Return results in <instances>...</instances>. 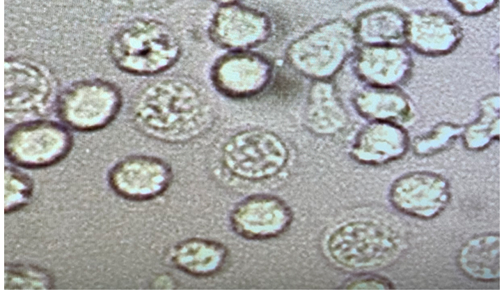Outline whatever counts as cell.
I'll use <instances>...</instances> for the list:
<instances>
[{
	"label": "cell",
	"mask_w": 504,
	"mask_h": 294,
	"mask_svg": "<svg viewBox=\"0 0 504 294\" xmlns=\"http://www.w3.org/2000/svg\"><path fill=\"white\" fill-rule=\"evenodd\" d=\"M345 289H390L391 283L381 277L363 276L350 279Z\"/></svg>",
	"instance_id": "27"
},
{
	"label": "cell",
	"mask_w": 504,
	"mask_h": 294,
	"mask_svg": "<svg viewBox=\"0 0 504 294\" xmlns=\"http://www.w3.org/2000/svg\"><path fill=\"white\" fill-rule=\"evenodd\" d=\"M136 127L152 139L182 143L200 137L214 121L211 105L191 84L176 79L152 82L136 96L132 107Z\"/></svg>",
	"instance_id": "1"
},
{
	"label": "cell",
	"mask_w": 504,
	"mask_h": 294,
	"mask_svg": "<svg viewBox=\"0 0 504 294\" xmlns=\"http://www.w3.org/2000/svg\"><path fill=\"white\" fill-rule=\"evenodd\" d=\"M111 188L131 201H145L162 194L172 181L170 166L160 158L149 155L128 156L109 171Z\"/></svg>",
	"instance_id": "9"
},
{
	"label": "cell",
	"mask_w": 504,
	"mask_h": 294,
	"mask_svg": "<svg viewBox=\"0 0 504 294\" xmlns=\"http://www.w3.org/2000/svg\"><path fill=\"white\" fill-rule=\"evenodd\" d=\"M462 38L461 26L447 13L423 10L407 15L404 40L418 53L430 56L448 54Z\"/></svg>",
	"instance_id": "15"
},
{
	"label": "cell",
	"mask_w": 504,
	"mask_h": 294,
	"mask_svg": "<svg viewBox=\"0 0 504 294\" xmlns=\"http://www.w3.org/2000/svg\"><path fill=\"white\" fill-rule=\"evenodd\" d=\"M109 52L122 71L147 76L162 72L175 63L181 47L177 36L166 24L154 20H136L113 36Z\"/></svg>",
	"instance_id": "2"
},
{
	"label": "cell",
	"mask_w": 504,
	"mask_h": 294,
	"mask_svg": "<svg viewBox=\"0 0 504 294\" xmlns=\"http://www.w3.org/2000/svg\"><path fill=\"white\" fill-rule=\"evenodd\" d=\"M305 121L308 127L319 134H331L345 128L348 113L327 80H317L309 92Z\"/></svg>",
	"instance_id": "19"
},
{
	"label": "cell",
	"mask_w": 504,
	"mask_h": 294,
	"mask_svg": "<svg viewBox=\"0 0 504 294\" xmlns=\"http://www.w3.org/2000/svg\"><path fill=\"white\" fill-rule=\"evenodd\" d=\"M357 113L370 121H386L401 125L413 117L412 104L397 88L366 86L352 98Z\"/></svg>",
	"instance_id": "17"
},
{
	"label": "cell",
	"mask_w": 504,
	"mask_h": 294,
	"mask_svg": "<svg viewBox=\"0 0 504 294\" xmlns=\"http://www.w3.org/2000/svg\"><path fill=\"white\" fill-rule=\"evenodd\" d=\"M412 69L411 54L402 44L363 45L354 58L355 75L370 86L397 88Z\"/></svg>",
	"instance_id": "12"
},
{
	"label": "cell",
	"mask_w": 504,
	"mask_h": 294,
	"mask_svg": "<svg viewBox=\"0 0 504 294\" xmlns=\"http://www.w3.org/2000/svg\"><path fill=\"white\" fill-rule=\"evenodd\" d=\"M407 15L395 8H380L363 14L354 29L363 45L402 44Z\"/></svg>",
	"instance_id": "20"
},
{
	"label": "cell",
	"mask_w": 504,
	"mask_h": 294,
	"mask_svg": "<svg viewBox=\"0 0 504 294\" xmlns=\"http://www.w3.org/2000/svg\"><path fill=\"white\" fill-rule=\"evenodd\" d=\"M327 248L338 263L350 268L384 265L397 256L401 241L383 224L371 221L347 223L330 235Z\"/></svg>",
	"instance_id": "7"
},
{
	"label": "cell",
	"mask_w": 504,
	"mask_h": 294,
	"mask_svg": "<svg viewBox=\"0 0 504 294\" xmlns=\"http://www.w3.org/2000/svg\"><path fill=\"white\" fill-rule=\"evenodd\" d=\"M223 164L235 176L262 180L280 172L287 163L288 150L276 134L253 129L233 136L224 145Z\"/></svg>",
	"instance_id": "8"
},
{
	"label": "cell",
	"mask_w": 504,
	"mask_h": 294,
	"mask_svg": "<svg viewBox=\"0 0 504 294\" xmlns=\"http://www.w3.org/2000/svg\"><path fill=\"white\" fill-rule=\"evenodd\" d=\"M479 114L471 123L464 127L462 137L465 146L470 150L487 147L500 134V96L492 93L479 102Z\"/></svg>",
	"instance_id": "22"
},
{
	"label": "cell",
	"mask_w": 504,
	"mask_h": 294,
	"mask_svg": "<svg viewBox=\"0 0 504 294\" xmlns=\"http://www.w3.org/2000/svg\"><path fill=\"white\" fill-rule=\"evenodd\" d=\"M226 247L214 240L191 238L183 240L167 253V261L177 269L195 277L217 273L226 264Z\"/></svg>",
	"instance_id": "18"
},
{
	"label": "cell",
	"mask_w": 504,
	"mask_h": 294,
	"mask_svg": "<svg viewBox=\"0 0 504 294\" xmlns=\"http://www.w3.org/2000/svg\"><path fill=\"white\" fill-rule=\"evenodd\" d=\"M272 67L260 54L234 50L221 56L211 70L213 85L221 93L234 98L258 95L270 82Z\"/></svg>",
	"instance_id": "10"
},
{
	"label": "cell",
	"mask_w": 504,
	"mask_h": 294,
	"mask_svg": "<svg viewBox=\"0 0 504 294\" xmlns=\"http://www.w3.org/2000/svg\"><path fill=\"white\" fill-rule=\"evenodd\" d=\"M464 126L450 122H441L429 132L414 139L413 148L419 155H430L439 152L462 135Z\"/></svg>",
	"instance_id": "24"
},
{
	"label": "cell",
	"mask_w": 504,
	"mask_h": 294,
	"mask_svg": "<svg viewBox=\"0 0 504 294\" xmlns=\"http://www.w3.org/2000/svg\"><path fill=\"white\" fill-rule=\"evenodd\" d=\"M354 28L344 22L324 24L294 41L287 51L290 63L300 73L327 80L356 50Z\"/></svg>",
	"instance_id": "3"
},
{
	"label": "cell",
	"mask_w": 504,
	"mask_h": 294,
	"mask_svg": "<svg viewBox=\"0 0 504 294\" xmlns=\"http://www.w3.org/2000/svg\"><path fill=\"white\" fill-rule=\"evenodd\" d=\"M499 235L484 234L467 242L460 251L459 261L465 274L475 279L491 281L499 278Z\"/></svg>",
	"instance_id": "21"
},
{
	"label": "cell",
	"mask_w": 504,
	"mask_h": 294,
	"mask_svg": "<svg viewBox=\"0 0 504 294\" xmlns=\"http://www.w3.org/2000/svg\"><path fill=\"white\" fill-rule=\"evenodd\" d=\"M33 189L31 177L13 166L4 168L5 212L15 211L30 199Z\"/></svg>",
	"instance_id": "23"
},
{
	"label": "cell",
	"mask_w": 504,
	"mask_h": 294,
	"mask_svg": "<svg viewBox=\"0 0 504 294\" xmlns=\"http://www.w3.org/2000/svg\"><path fill=\"white\" fill-rule=\"evenodd\" d=\"M446 180L432 172L407 173L392 185V203L401 211L418 217H432L440 212L449 198Z\"/></svg>",
	"instance_id": "14"
},
{
	"label": "cell",
	"mask_w": 504,
	"mask_h": 294,
	"mask_svg": "<svg viewBox=\"0 0 504 294\" xmlns=\"http://www.w3.org/2000/svg\"><path fill=\"white\" fill-rule=\"evenodd\" d=\"M72 146L73 136L66 125L42 118L17 123L4 137L7 160L26 169L53 166L63 160Z\"/></svg>",
	"instance_id": "6"
},
{
	"label": "cell",
	"mask_w": 504,
	"mask_h": 294,
	"mask_svg": "<svg viewBox=\"0 0 504 294\" xmlns=\"http://www.w3.org/2000/svg\"><path fill=\"white\" fill-rule=\"evenodd\" d=\"M58 95L53 78L43 68L24 58L5 59L6 123L41 118L54 109Z\"/></svg>",
	"instance_id": "5"
},
{
	"label": "cell",
	"mask_w": 504,
	"mask_h": 294,
	"mask_svg": "<svg viewBox=\"0 0 504 294\" xmlns=\"http://www.w3.org/2000/svg\"><path fill=\"white\" fill-rule=\"evenodd\" d=\"M458 12L465 15H479L493 9L498 0H448Z\"/></svg>",
	"instance_id": "26"
},
{
	"label": "cell",
	"mask_w": 504,
	"mask_h": 294,
	"mask_svg": "<svg viewBox=\"0 0 504 294\" xmlns=\"http://www.w3.org/2000/svg\"><path fill=\"white\" fill-rule=\"evenodd\" d=\"M51 284L49 274L37 268L12 265L5 269V289H47Z\"/></svg>",
	"instance_id": "25"
},
{
	"label": "cell",
	"mask_w": 504,
	"mask_h": 294,
	"mask_svg": "<svg viewBox=\"0 0 504 294\" xmlns=\"http://www.w3.org/2000/svg\"><path fill=\"white\" fill-rule=\"evenodd\" d=\"M213 1H214L217 3H219L222 5H224V4L234 3L239 0H213Z\"/></svg>",
	"instance_id": "28"
},
{
	"label": "cell",
	"mask_w": 504,
	"mask_h": 294,
	"mask_svg": "<svg viewBox=\"0 0 504 294\" xmlns=\"http://www.w3.org/2000/svg\"><path fill=\"white\" fill-rule=\"evenodd\" d=\"M409 137L401 125L386 121H370L357 133L352 155L359 162L377 165L403 156Z\"/></svg>",
	"instance_id": "16"
},
{
	"label": "cell",
	"mask_w": 504,
	"mask_h": 294,
	"mask_svg": "<svg viewBox=\"0 0 504 294\" xmlns=\"http://www.w3.org/2000/svg\"><path fill=\"white\" fill-rule=\"evenodd\" d=\"M123 97L118 87L101 79L74 82L58 93L54 110L68 128L90 132L102 130L116 118Z\"/></svg>",
	"instance_id": "4"
},
{
	"label": "cell",
	"mask_w": 504,
	"mask_h": 294,
	"mask_svg": "<svg viewBox=\"0 0 504 294\" xmlns=\"http://www.w3.org/2000/svg\"><path fill=\"white\" fill-rule=\"evenodd\" d=\"M269 33L270 23L264 14L236 3L221 5L210 26L211 38L232 51L248 50L264 42Z\"/></svg>",
	"instance_id": "13"
},
{
	"label": "cell",
	"mask_w": 504,
	"mask_h": 294,
	"mask_svg": "<svg viewBox=\"0 0 504 294\" xmlns=\"http://www.w3.org/2000/svg\"><path fill=\"white\" fill-rule=\"evenodd\" d=\"M292 219L291 210L281 199L267 194L249 196L233 208V229L249 240H266L284 233Z\"/></svg>",
	"instance_id": "11"
}]
</instances>
